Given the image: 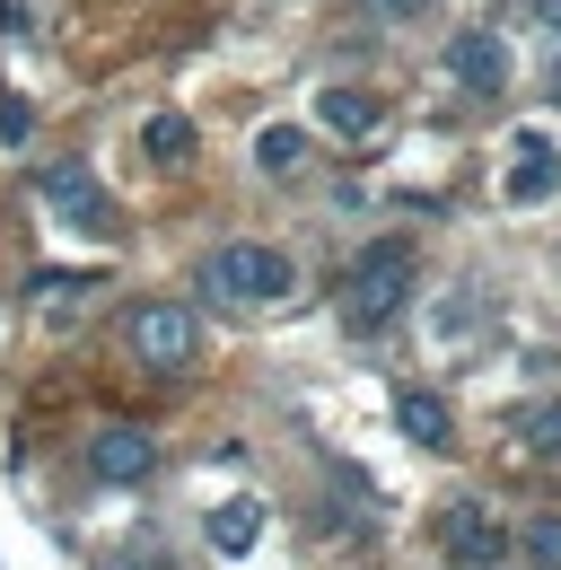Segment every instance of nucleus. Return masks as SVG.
Here are the masks:
<instances>
[{"label":"nucleus","mask_w":561,"mask_h":570,"mask_svg":"<svg viewBox=\"0 0 561 570\" xmlns=\"http://www.w3.org/2000/svg\"><path fill=\"white\" fill-rule=\"evenodd\" d=\"M36 194L53 203V219L88 228V237H115V203H106V185H97L79 158H53V167H36Z\"/></svg>","instance_id":"obj_5"},{"label":"nucleus","mask_w":561,"mask_h":570,"mask_svg":"<svg viewBox=\"0 0 561 570\" xmlns=\"http://www.w3.org/2000/svg\"><path fill=\"white\" fill-rule=\"evenodd\" d=\"M395 422H404V439L430 448V456H447V448H456V413H447L430 386H404V395H395Z\"/></svg>","instance_id":"obj_8"},{"label":"nucleus","mask_w":561,"mask_h":570,"mask_svg":"<svg viewBox=\"0 0 561 570\" xmlns=\"http://www.w3.org/2000/svg\"><path fill=\"white\" fill-rule=\"evenodd\" d=\"M194 352H203V325H194L185 298H140L132 307V360L140 368L176 377V368H194Z\"/></svg>","instance_id":"obj_3"},{"label":"nucleus","mask_w":561,"mask_h":570,"mask_svg":"<svg viewBox=\"0 0 561 570\" xmlns=\"http://www.w3.org/2000/svg\"><path fill=\"white\" fill-rule=\"evenodd\" d=\"M255 167H264V176H298V167H307V132H298V124H264V132H255Z\"/></svg>","instance_id":"obj_12"},{"label":"nucleus","mask_w":561,"mask_h":570,"mask_svg":"<svg viewBox=\"0 0 561 570\" xmlns=\"http://www.w3.org/2000/svg\"><path fill=\"white\" fill-rule=\"evenodd\" d=\"M0 36H36V9L27 0H0Z\"/></svg>","instance_id":"obj_17"},{"label":"nucleus","mask_w":561,"mask_h":570,"mask_svg":"<svg viewBox=\"0 0 561 570\" xmlns=\"http://www.w3.org/2000/svg\"><path fill=\"white\" fill-rule=\"evenodd\" d=\"M316 115H325V124H334L343 141H368V132L386 124V106H377L368 88H325V97H316Z\"/></svg>","instance_id":"obj_9"},{"label":"nucleus","mask_w":561,"mask_h":570,"mask_svg":"<svg viewBox=\"0 0 561 570\" xmlns=\"http://www.w3.org/2000/svg\"><path fill=\"white\" fill-rule=\"evenodd\" d=\"M264 535V500H219L210 509V553H255Z\"/></svg>","instance_id":"obj_11"},{"label":"nucleus","mask_w":561,"mask_h":570,"mask_svg":"<svg viewBox=\"0 0 561 570\" xmlns=\"http://www.w3.org/2000/svg\"><path fill=\"white\" fill-rule=\"evenodd\" d=\"M518 158H526V167H518V194H526V203H544V194H553V176H561L553 149H544V141H518Z\"/></svg>","instance_id":"obj_14"},{"label":"nucleus","mask_w":561,"mask_h":570,"mask_svg":"<svg viewBox=\"0 0 561 570\" xmlns=\"http://www.w3.org/2000/svg\"><path fill=\"white\" fill-rule=\"evenodd\" d=\"M447 71L465 79L474 97H500V88H509V45H500L491 27H465V36L447 45Z\"/></svg>","instance_id":"obj_7"},{"label":"nucleus","mask_w":561,"mask_h":570,"mask_svg":"<svg viewBox=\"0 0 561 570\" xmlns=\"http://www.w3.org/2000/svg\"><path fill=\"white\" fill-rule=\"evenodd\" d=\"M106 570H132V562H106Z\"/></svg>","instance_id":"obj_20"},{"label":"nucleus","mask_w":561,"mask_h":570,"mask_svg":"<svg viewBox=\"0 0 561 570\" xmlns=\"http://www.w3.org/2000/svg\"><path fill=\"white\" fill-rule=\"evenodd\" d=\"M553 97H561V71H553Z\"/></svg>","instance_id":"obj_21"},{"label":"nucleus","mask_w":561,"mask_h":570,"mask_svg":"<svg viewBox=\"0 0 561 570\" xmlns=\"http://www.w3.org/2000/svg\"><path fill=\"white\" fill-rule=\"evenodd\" d=\"M518 439H526V456H561V395H544V404H518Z\"/></svg>","instance_id":"obj_13"},{"label":"nucleus","mask_w":561,"mask_h":570,"mask_svg":"<svg viewBox=\"0 0 561 570\" xmlns=\"http://www.w3.org/2000/svg\"><path fill=\"white\" fill-rule=\"evenodd\" d=\"M439 553H447L456 570H500V553H509L500 509H483V500H447V509H439Z\"/></svg>","instance_id":"obj_4"},{"label":"nucleus","mask_w":561,"mask_h":570,"mask_svg":"<svg viewBox=\"0 0 561 570\" xmlns=\"http://www.w3.org/2000/svg\"><path fill=\"white\" fill-rule=\"evenodd\" d=\"M289 289H298L289 255H280V246H255V237L219 246L203 264V298H219V307H280Z\"/></svg>","instance_id":"obj_2"},{"label":"nucleus","mask_w":561,"mask_h":570,"mask_svg":"<svg viewBox=\"0 0 561 570\" xmlns=\"http://www.w3.org/2000/svg\"><path fill=\"white\" fill-rule=\"evenodd\" d=\"M27 132H36V106H27L18 88H0V141L18 149V141H27Z\"/></svg>","instance_id":"obj_16"},{"label":"nucleus","mask_w":561,"mask_h":570,"mask_svg":"<svg viewBox=\"0 0 561 570\" xmlns=\"http://www.w3.org/2000/svg\"><path fill=\"white\" fill-rule=\"evenodd\" d=\"M526 562L561 570V518H535V527H526Z\"/></svg>","instance_id":"obj_15"},{"label":"nucleus","mask_w":561,"mask_h":570,"mask_svg":"<svg viewBox=\"0 0 561 570\" xmlns=\"http://www.w3.org/2000/svg\"><path fill=\"white\" fill-rule=\"evenodd\" d=\"M140 158H149V167H185V158H194V124H185L176 106H158V115L140 124Z\"/></svg>","instance_id":"obj_10"},{"label":"nucleus","mask_w":561,"mask_h":570,"mask_svg":"<svg viewBox=\"0 0 561 570\" xmlns=\"http://www.w3.org/2000/svg\"><path fill=\"white\" fill-rule=\"evenodd\" d=\"M544 27H561V0H544Z\"/></svg>","instance_id":"obj_19"},{"label":"nucleus","mask_w":561,"mask_h":570,"mask_svg":"<svg viewBox=\"0 0 561 570\" xmlns=\"http://www.w3.org/2000/svg\"><path fill=\"white\" fill-rule=\"evenodd\" d=\"M413 282H421L413 237H368V246H360V264H351V282H343L351 325H360V334L395 325V316H404V298H413Z\"/></svg>","instance_id":"obj_1"},{"label":"nucleus","mask_w":561,"mask_h":570,"mask_svg":"<svg viewBox=\"0 0 561 570\" xmlns=\"http://www.w3.org/2000/svg\"><path fill=\"white\" fill-rule=\"evenodd\" d=\"M368 9H386V18H421L430 0H368Z\"/></svg>","instance_id":"obj_18"},{"label":"nucleus","mask_w":561,"mask_h":570,"mask_svg":"<svg viewBox=\"0 0 561 570\" xmlns=\"http://www.w3.org/2000/svg\"><path fill=\"white\" fill-rule=\"evenodd\" d=\"M149 465H158V439L132 430V422H106L88 439V474L97 483H149Z\"/></svg>","instance_id":"obj_6"}]
</instances>
